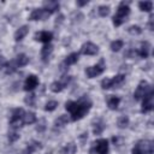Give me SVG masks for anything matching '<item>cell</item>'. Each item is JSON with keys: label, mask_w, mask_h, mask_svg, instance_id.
I'll list each match as a JSON object with an SVG mask.
<instances>
[{"label": "cell", "mask_w": 154, "mask_h": 154, "mask_svg": "<svg viewBox=\"0 0 154 154\" xmlns=\"http://www.w3.org/2000/svg\"><path fill=\"white\" fill-rule=\"evenodd\" d=\"M90 107H91V101L87 96L82 97L78 101H67L65 103V108L70 112L71 119L73 122L82 119L84 114L90 109Z\"/></svg>", "instance_id": "obj_1"}, {"label": "cell", "mask_w": 154, "mask_h": 154, "mask_svg": "<svg viewBox=\"0 0 154 154\" xmlns=\"http://www.w3.org/2000/svg\"><path fill=\"white\" fill-rule=\"evenodd\" d=\"M130 13V7L128 6V2H120L118 10H117V13L113 16V24L116 26H119L122 25L124 22H125V18L129 16Z\"/></svg>", "instance_id": "obj_2"}, {"label": "cell", "mask_w": 154, "mask_h": 154, "mask_svg": "<svg viewBox=\"0 0 154 154\" xmlns=\"http://www.w3.org/2000/svg\"><path fill=\"white\" fill-rule=\"evenodd\" d=\"M153 149H154L153 142L144 140V141H140L135 144L131 154H153Z\"/></svg>", "instance_id": "obj_3"}, {"label": "cell", "mask_w": 154, "mask_h": 154, "mask_svg": "<svg viewBox=\"0 0 154 154\" xmlns=\"http://www.w3.org/2000/svg\"><path fill=\"white\" fill-rule=\"evenodd\" d=\"M105 67H106V66H105V60L101 59L99 64H96V65H94V66H90V67H87V69H85V75H87V77H89V78H94V77L101 75V73L105 71Z\"/></svg>", "instance_id": "obj_4"}, {"label": "cell", "mask_w": 154, "mask_h": 154, "mask_svg": "<svg viewBox=\"0 0 154 154\" xmlns=\"http://www.w3.org/2000/svg\"><path fill=\"white\" fill-rule=\"evenodd\" d=\"M24 114H25V112H24L23 108H17V109H14L13 113H12V116H11V118H10V125H11L12 128H14V129L18 128V126H22Z\"/></svg>", "instance_id": "obj_5"}, {"label": "cell", "mask_w": 154, "mask_h": 154, "mask_svg": "<svg viewBox=\"0 0 154 154\" xmlns=\"http://www.w3.org/2000/svg\"><path fill=\"white\" fill-rule=\"evenodd\" d=\"M149 89H150V87H149L148 82H146V81H141L140 84H138V87L136 88V90H135V93H134V97H135V100L138 101V100L143 99L144 95L148 93Z\"/></svg>", "instance_id": "obj_6"}, {"label": "cell", "mask_w": 154, "mask_h": 154, "mask_svg": "<svg viewBox=\"0 0 154 154\" xmlns=\"http://www.w3.org/2000/svg\"><path fill=\"white\" fill-rule=\"evenodd\" d=\"M153 108V89L150 88L148 90V93L144 95L143 97V102H142V108L141 112L142 113H148L149 111H152Z\"/></svg>", "instance_id": "obj_7"}, {"label": "cell", "mask_w": 154, "mask_h": 154, "mask_svg": "<svg viewBox=\"0 0 154 154\" xmlns=\"http://www.w3.org/2000/svg\"><path fill=\"white\" fill-rule=\"evenodd\" d=\"M70 79H71L70 76H65V77H63L60 81H55V82H53V83L51 84L49 88H51L52 91H54V93H59V91H61V90L69 84Z\"/></svg>", "instance_id": "obj_8"}, {"label": "cell", "mask_w": 154, "mask_h": 154, "mask_svg": "<svg viewBox=\"0 0 154 154\" xmlns=\"http://www.w3.org/2000/svg\"><path fill=\"white\" fill-rule=\"evenodd\" d=\"M51 14L46 10H43V8H36V10H34L31 12V14H30L29 18H30V20H45Z\"/></svg>", "instance_id": "obj_9"}, {"label": "cell", "mask_w": 154, "mask_h": 154, "mask_svg": "<svg viewBox=\"0 0 154 154\" xmlns=\"http://www.w3.org/2000/svg\"><path fill=\"white\" fill-rule=\"evenodd\" d=\"M94 147H95L96 154H107L108 153V141L105 138L97 140L94 143Z\"/></svg>", "instance_id": "obj_10"}, {"label": "cell", "mask_w": 154, "mask_h": 154, "mask_svg": "<svg viewBox=\"0 0 154 154\" xmlns=\"http://www.w3.org/2000/svg\"><path fill=\"white\" fill-rule=\"evenodd\" d=\"M38 84V79L35 75H29L24 82V90L26 91H30V90H34Z\"/></svg>", "instance_id": "obj_11"}, {"label": "cell", "mask_w": 154, "mask_h": 154, "mask_svg": "<svg viewBox=\"0 0 154 154\" xmlns=\"http://www.w3.org/2000/svg\"><path fill=\"white\" fill-rule=\"evenodd\" d=\"M81 52L83 54H85V55H94V54H96L99 52V47L96 45H94L93 42H87V43H84L82 46Z\"/></svg>", "instance_id": "obj_12"}, {"label": "cell", "mask_w": 154, "mask_h": 154, "mask_svg": "<svg viewBox=\"0 0 154 154\" xmlns=\"http://www.w3.org/2000/svg\"><path fill=\"white\" fill-rule=\"evenodd\" d=\"M53 38V34L51 31H40V32H36L35 34V40L36 41H40V42H43V43H49L51 40Z\"/></svg>", "instance_id": "obj_13"}, {"label": "cell", "mask_w": 154, "mask_h": 154, "mask_svg": "<svg viewBox=\"0 0 154 154\" xmlns=\"http://www.w3.org/2000/svg\"><path fill=\"white\" fill-rule=\"evenodd\" d=\"M149 51H150V43L146 41V42H142V43H141V47H140L138 51H136V54L140 55L141 58L146 59V58H148V55H149Z\"/></svg>", "instance_id": "obj_14"}, {"label": "cell", "mask_w": 154, "mask_h": 154, "mask_svg": "<svg viewBox=\"0 0 154 154\" xmlns=\"http://www.w3.org/2000/svg\"><path fill=\"white\" fill-rule=\"evenodd\" d=\"M43 10H46L49 14L59 10V2L58 1H43Z\"/></svg>", "instance_id": "obj_15"}, {"label": "cell", "mask_w": 154, "mask_h": 154, "mask_svg": "<svg viewBox=\"0 0 154 154\" xmlns=\"http://www.w3.org/2000/svg\"><path fill=\"white\" fill-rule=\"evenodd\" d=\"M28 31H29V26H26V25L20 26V28L14 32V40H16V41H20V40H23L24 36L28 34Z\"/></svg>", "instance_id": "obj_16"}, {"label": "cell", "mask_w": 154, "mask_h": 154, "mask_svg": "<svg viewBox=\"0 0 154 154\" xmlns=\"http://www.w3.org/2000/svg\"><path fill=\"white\" fill-rule=\"evenodd\" d=\"M78 60V54L77 53H71L70 55H67L64 60V63L61 64V67L63 66H70V65H73L75 63H77Z\"/></svg>", "instance_id": "obj_17"}, {"label": "cell", "mask_w": 154, "mask_h": 154, "mask_svg": "<svg viewBox=\"0 0 154 154\" xmlns=\"http://www.w3.org/2000/svg\"><path fill=\"white\" fill-rule=\"evenodd\" d=\"M125 81V76L124 75H117L111 79V88H118L119 85H122Z\"/></svg>", "instance_id": "obj_18"}, {"label": "cell", "mask_w": 154, "mask_h": 154, "mask_svg": "<svg viewBox=\"0 0 154 154\" xmlns=\"http://www.w3.org/2000/svg\"><path fill=\"white\" fill-rule=\"evenodd\" d=\"M52 51H53V46H51V45H46L45 47H42V49H41V58H42V60L45 63L48 60V57L51 55Z\"/></svg>", "instance_id": "obj_19"}, {"label": "cell", "mask_w": 154, "mask_h": 154, "mask_svg": "<svg viewBox=\"0 0 154 154\" xmlns=\"http://www.w3.org/2000/svg\"><path fill=\"white\" fill-rule=\"evenodd\" d=\"M37 148H41V143L40 142H36V141H32L31 143L28 144V147L25 148V150L23 152V154H32Z\"/></svg>", "instance_id": "obj_20"}, {"label": "cell", "mask_w": 154, "mask_h": 154, "mask_svg": "<svg viewBox=\"0 0 154 154\" xmlns=\"http://www.w3.org/2000/svg\"><path fill=\"white\" fill-rule=\"evenodd\" d=\"M67 123H69V117H67L66 114H61V116H59V117L55 119L54 125H55L57 128H63V126H65Z\"/></svg>", "instance_id": "obj_21"}, {"label": "cell", "mask_w": 154, "mask_h": 154, "mask_svg": "<svg viewBox=\"0 0 154 154\" xmlns=\"http://www.w3.org/2000/svg\"><path fill=\"white\" fill-rule=\"evenodd\" d=\"M14 61L17 64V67H22V66H25L29 63V58L25 54H19V55H17Z\"/></svg>", "instance_id": "obj_22"}, {"label": "cell", "mask_w": 154, "mask_h": 154, "mask_svg": "<svg viewBox=\"0 0 154 154\" xmlns=\"http://www.w3.org/2000/svg\"><path fill=\"white\" fill-rule=\"evenodd\" d=\"M36 122V116L34 112H28L23 117V124H32Z\"/></svg>", "instance_id": "obj_23"}, {"label": "cell", "mask_w": 154, "mask_h": 154, "mask_svg": "<svg viewBox=\"0 0 154 154\" xmlns=\"http://www.w3.org/2000/svg\"><path fill=\"white\" fill-rule=\"evenodd\" d=\"M16 70H17V64H16L14 60H11V61H8V63L5 64V72H6L7 75L13 73Z\"/></svg>", "instance_id": "obj_24"}, {"label": "cell", "mask_w": 154, "mask_h": 154, "mask_svg": "<svg viewBox=\"0 0 154 154\" xmlns=\"http://www.w3.org/2000/svg\"><path fill=\"white\" fill-rule=\"evenodd\" d=\"M119 102H120V99L118 96H111L108 100H107V105L111 109H116L118 106H119Z\"/></svg>", "instance_id": "obj_25"}, {"label": "cell", "mask_w": 154, "mask_h": 154, "mask_svg": "<svg viewBox=\"0 0 154 154\" xmlns=\"http://www.w3.org/2000/svg\"><path fill=\"white\" fill-rule=\"evenodd\" d=\"M138 7L142 11L150 12L152 11V7H153V4H152V1H141V2H138Z\"/></svg>", "instance_id": "obj_26"}, {"label": "cell", "mask_w": 154, "mask_h": 154, "mask_svg": "<svg viewBox=\"0 0 154 154\" xmlns=\"http://www.w3.org/2000/svg\"><path fill=\"white\" fill-rule=\"evenodd\" d=\"M103 129H105V124H103V122H102V120H99V122L94 125L93 131H94L95 135H100V134L103 131Z\"/></svg>", "instance_id": "obj_27"}, {"label": "cell", "mask_w": 154, "mask_h": 154, "mask_svg": "<svg viewBox=\"0 0 154 154\" xmlns=\"http://www.w3.org/2000/svg\"><path fill=\"white\" fill-rule=\"evenodd\" d=\"M117 125H118V128H120V129L126 128V126L129 125V118H128L126 116L120 117V118L118 119V122H117Z\"/></svg>", "instance_id": "obj_28"}, {"label": "cell", "mask_w": 154, "mask_h": 154, "mask_svg": "<svg viewBox=\"0 0 154 154\" xmlns=\"http://www.w3.org/2000/svg\"><path fill=\"white\" fill-rule=\"evenodd\" d=\"M97 12H99V14H100L101 17H106V16H108V13H109V6H107V5H101V6H99Z\"/></svg>", "instance_id": "obj_29"}, {"label": "cell", "mask_w": 154, "mask_h": 154, "mask_svg": "<svg viewBox=\"0 0 154 154\" xmlns=\"http://www.w3.org/2000/svg\"><path fill=\"white\" fill-rule=\"evenodd\" d=\"M123 41L122 40H116V41H113L112 43H111V49L113 51V52H118L120 48H123Z\"/></svg>", "instance_id": "obj_30"}, {"label": "cell", "mask_w": 154, "mask_h": 154, "mask_svg": "<svg viewBox=\"0 0 154 154\" xmlns=\"http://www.w3.org/2000/svg\"><path fill=\"white\" fill-rule=\"evenodd\" d=\"M77 150V147L75 143H69L65 148H64V153L65 154H75V152Z\"/></svg>", "instance_id": "obj_31"}, {"label": "cell", "mask_w": 154, "mask_h": 154, "mask_svg": "<svg viewBox=\"0 0 154 154\" xmlns=\"http://www.w3.org/2000/svg\"><path fill=\"white\" fill-rule=\"evenodd\" d=\"M57 107H58V102H57V101H54V100H52V101H48V102L46 103L45 109L51 112V111H54Z\"/></svg>", "instance_id": "obj_32"}, {"label": "cell", "mask_w": 154, "mask_h": 154, "mask_svg": "<svg viewBox=\"0 0 154 154\" xmlns=\"http://www.w3.org/2000/svg\"><path fill=\"white\" fill-rule=\"evenodd\" d=\"M128 31H129L131 35H140V34L142 32V29H141L138 25H131V26L128 29Z\"/></svg>", "instance_id": "obj_33"}, {"label": "cell", "mask_w": 154, "mask_h": 154, "mask_svg": "<svg viewBox=\"0 0 154 154\" xmlns=\"http://www.w3.org/2000/svg\"><path fill=\"white\" fill-rule=\"evenodd\" d=\"M35 99H36V96L34 95V94H30V95H28L26 97H25V103L26 105H29V106H35Z\"/></svg>", "instance_id": "obj_34"}, {"label": "cell", "mask_w": 154, "mask_h": 154, "mask_svg": "<svg viewBox=\"0 0 154 154\" xmlns=\"http://www.w3.org/2000/svg\"><path fill=\"white\" fill-rule=\"evenodd\" d=\"M18 138H19V135H18L16 131L8 132V141H10V142H16Z\"/></svg>", "instance_id": "obj_35"}, {"label": "cell", "mask_w": 154, "mask_h": 154, "mask_svg": "<svg viewBox=\"0 0 154 154\" xmlns=\"http://www.w3.org/2000/svg\"><path fill=\"white\" fill-rule=\"evenodd\" d=\"M101 88H102V89H109V88H111V79H109V78L102 79V82H101Z\"/></svg>", "instance_id": "obj_36"}, {"label": "cell", "mask_w": 154, "mask_h": 154, "mask_svg": "<svg viewBox=\"0 0 154 154\" xmlns=\"http://www.w3.org/2000/svg\"><path fill=\"white\" fill-rule=\"evenodd\" d=\"M46 129V120L45 119H41V122H40V124H37V126H36V130L37 131H43Z\"/></svg>", "instance_id": "obj_37"}, {"label": "cell", "mask_w": 154, "mask_h": 154, "mask_svg": "<svg viewBox=\"0 0 154 154\" xmlns=\"http://www.w3.org/2000/svg\"><path fill=\"white\" fill-rule=\"evenodd\" d=\"M153 18H154V16H153V14H150V17H149V23H148L149 30H153Z\"/></svg>", "instance_id": "obj_38"}, {"label": "cell", "mask_w": 154, "mask_h": 154, "mask_svg": "<svg viewBox=\"0 0 154 154\" xmlns=\"http://www.w3.org/2000/svg\"><path fill=\"white\" fill-rule=\"evenodd\" d=\"M5 64H6V63H5L4 57H1V55H0V69H1L2 66H5Z\"/></svg>", "instance_id": "obj_39"}, {"label": "cell", "mask_w": 154, "mask_h": 154, "mask_svg": "<svg viewBox=\"0 0 154 154\" xmlns=\"http://www.w3.org/2000/svg\"><path fill=\"white\" fill-rule=\"evenodd\" d=\"M88 4V1L85 0V1H77V5L78 6H84V5H87Z\"/></svg>", "instance_id": "obj_40"}, {"label": "cell", "mask_w": 154, "mask_h": 154, "mask_svg": "<svg viewBox=\"0 0 154 154\" xmlns=\"http://www.w3.org/2000/svg\"><path fill=\"white\" fill-rule=\"evenodd\" d=\"M22 154H23V153H22Z\"/></svg>", "instance_id": "obj_41"}]
</instances>
